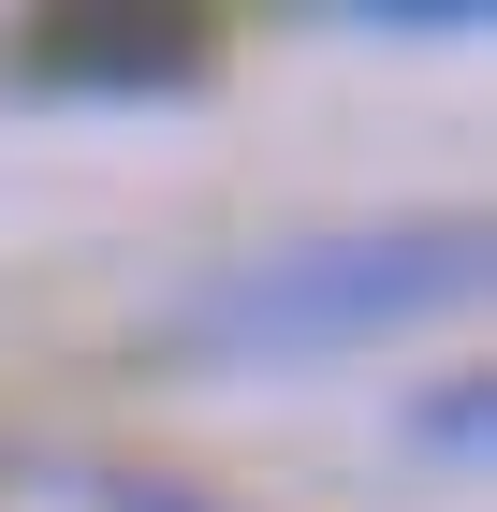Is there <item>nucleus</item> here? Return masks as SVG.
Here are the masks:
<instances>
[{"label":"nucleus","instance_id":"obj_1","mask_svg":"<svg viewBox=\"0 0 497 512\" xmlns=\"http://www.w3.org/2000/svg\"><path fill=\"white\" fill-rule=\"evenodd\" d=\"M468 293H483V220H351V235H293L191 278L161 337L176 352H351V337L439 322Z\"/></svg>","mask_w":497,"mask_h":512},{"label":"nucleus","instance_id":"obj_3","mask_svg":"<svg viewBox=\"0 0 497 512\" xmlns=\"http://www.w3.org/2000/svg\"><path fill=\"white\" fill-rule=\"evenodd\" d=\"M410 439H424V454H483V439H497V395H483V381H439V395L410 410Z\"/></svg>","mask_w":497,"mask_h":512},{"label":"nucleus","instance_id":"obj_2","mask_svg":"<svg viewBox=\"0 0 497 512\" xmlns=\"http://www.w3.org/2000/svg\"><path fill=\"white\" fill-rule=\"evenodd\" d=\"M205 15L176 0H74V15H30L15 44V88H205Z\"/></svg>","mask_w":497,"mask_h":512},{"label":"nucleus","instance_id":"obj_4","mask_svg":"<svg viewBox=\"0 0 497 512\" xmlns=\"http://www.w3.org/2000/svg\"><path fill=\"white\" fill-rule=\"evenodd\" d=\"M88 512H234L205 483H161V469H88Z\"/></svg>","mask_w":497,"mask_h":512}]
</instances>
